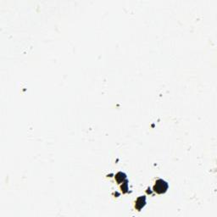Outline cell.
Masks as SVG:
<instances>
[{
    "instance_id": "obj_1",
    "label": "cell",
    "mask_w": 217,
    "mask_h": 217,
    "mask_svg": "<svg viewBox=\"0 0 217 217\" xmlns=\"http://www.w3.org/2000/svg\"><path fill=\"white\" fill-rule=\"evenodd\" d=\"M168 189V183L162 179H159L155 182V184L153 187V190L157 194H163L167 191Z\"/></svg>"
},
{
    "instance_id": "obj_2",
    "label": "cell",
    "mask_w": 217,
    "mask_h": 217,
    "mask_svg": "<svg viewBox=\"0 0 217 217\" xmlns=\"http://www.w3.org/2000/svg\"><path fill=\"white\" fill-rule=\"evenodd\" d=\"M146 204V198L145 196H140L138 197L136 202H135V209L138 210H141Z\"/></svg>"
},
{
    "instance_id": "obj_3",
    "label": "cell",
    "mask_w": 217,
    "mask_h": 217,
    "mask_svg": "<svg viewBox=\"0 0 217 217\" xmlns=\"http://www.w3.org/2000/svg\"><path fill=\"white\" fill-rule=\"evenodd\" d=\"M115 179L117 183H124L126 180V175L123 172H118L115 176Z\"/></svg>"
},
{
    "instance_id": "obj_4",
    "label": "cell",
    "mask_w": 217,
    "mask_h": 217,
    "mask_svg": "<svg viewBox=\"0 0 217 217\" xmlns=\"http://www.w3.org/2000/svg\"><path fill=\"white\" fill-rule=\"evenodd\" d=\"M121 189L123 193H126L128 192V182L126 180L124 183H122V185L121 186Z\"/></svg>"
}]
</instances>
